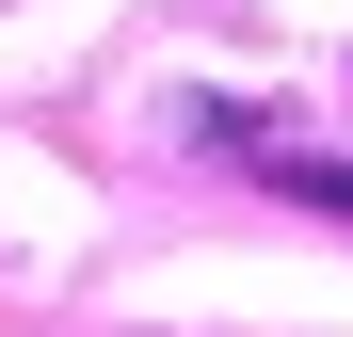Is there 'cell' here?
Returning a JSON list of instances; mask_svg holds the SVG:
<instances>
[{
	"label": "cell",
	"instance_id": "1",
	"mask_svg": "<svg viewBox=\"0 0 353 337\" xmlns=\"http://www.w3.org/2000/svg\"><path fill=\"white\" fill-rule=\"evenodd\" d=\"M193 129H209V145H241L273 193H305V209H353V161H321V145H273L257 112H193Z\"/></svg>",
	"mask_w": 353,
	"mask_h": 337
}]
</instances>
